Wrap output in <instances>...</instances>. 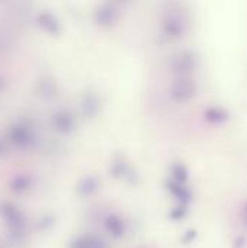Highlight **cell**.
I'll return each mask as SVG.
<instances>
[{
    "instance_id": "7a4b0ae2",
    "label": "cell",
    "mask_w": 247,
    "mask_h": 248,
    "mask_svg": "<svg viewBox=\"0 0 247 248\" xmlns=\"http://www.w3.org/2000/svg\"><path fill=\"white\" fill-rule=\"evenodd\" d=\"M9 140L19 148H29L35 142V132L28 124H16L9 129Z\"/></svg>"
},
{
    "instance_id": "6da1fadb",
    "label": "cell",
    "mask_w": 247,
    "mask_h": 248,
    "mask_svg": "<svg viewBox=\"0 0 247 248\" xmlns=\"http://www.w3.org/2000/svg\"><path fill=\"white\" fill-rule=\"evenodd\" d=\"M0 215L7 224L9 234L13 237V241H20L23 238V228H25V218L22 212L15 205L4 202L0 205Z\"/></svg>"
},
{
    "instance_id": "9c48e42d",
    "label": "cell",
    "mask_w": 247,
    "mask_h": 248,
    "mask_svg": "<svg viewBox=\"0 0 247 248\" xmlns=\"http://www.w3.org/2000/svg\"><path fill=\"white\" fill-rule=\"evenodd\" d=\"M70 248H106V244L96 235L84 234L76 237L70 243Z\"/></svg>"
},
{
    "instance_id": "30bf717a",
    "label": "cell",
    "mask_w": 247,
    "mask_h": 248,
    "mask_svg": "<svg viewBox=\"0 0 247 248\" xmlns=\"http://www.w3.org/2000/svg\"><path fill=\"white\" fill-rule=\"evenodd\" d=\"M36 23L48 33L57 35L60 32V23L57 20V17L48 12H42L36 15Z\"/></svg>"
},
{
    "instance_id": "9a60e30c",
    "label": "cell",
    "mask_w": 247,
    "mask_h": 248,
    "mask_svg": "<svg viewBox=\"0 0 247 248\" xmlns=\"http://www.w3.org/2000/svg\"><path fill=\"white\" fill-rule=\"evenodd\" d=\"M204 116L211 124H220V122H224L229 118L227 112L224 109H221V108H208L205 110Z\"/></svg>"
},
{
    "instance_id": "7c38bea8",
    "label": "cell",
    "mask_w": 247,
    "mask_h": 248,
    "mask_svg": "<svg viewBox=\"0 0 247 248\" xmlns=\"http://www.w3.org/2000/svg\"><path fill=\"white\" fill-rule=\"evenodd\" d=\"M105 228L109 231L111 235L114 237H122L125 234V224L124 221L116 217V215H111L105 219Z\"/></svg>"
},
{
    "instance_id": "5bb4252c",
    "label": "cell",
    "mask_w": 247,
    "mask_h": 248,
    "mask_svg": "<svg viewBox=\"0 0 247 248\" xmlns=\"http://www.w3.org/2000/svg\"><path fill=\"white\" fill-rule=\"evenodd\" d=\"M98 189H99V182L96 177H86L77 186V190L82 196H89V195L95 193Z\"/></svg>"
},
{
    "instance_id": "277c9868",
    "label": "cell",
    "mask_w": 247,
    "mask_h": 248,
    "mask_svg": "<svg viewBox=\"0 0 247 248\" xmlns=\"http://www.w3.org/2000/svg\"><path fill=\"white\" fill-rule=\"evenodd\" d=\"M195 67H197V58L191 51H182L173 57L172 68L181 77H185L189 73H192Z\"/></svg>"
},
{
    "instance_id": "8fae6325",
    "label": "cell",
    "mask_w": 247,
    "mask_h": 248,
    "mask_svg": "<svg viewBox=\"0 0 247 248\" xmlns=\"http://www.w3.org/2000/svg\"><path fill=\"white\" fill-rule=\"evenodd\" d=\"M114 176L115 177H119V179H125L127 182H131V177H134V180H137V173L131 170V166L128 164L127 160H118L114 163V170H112Z\"/></svg>"
},
{
    "instance_id": "ffe728a7",
    "label": "cell",
    "mask_w": 247,
    "mask_h": 248,
    "mask_svg": "<svg viewBox=\"0 0 247 248\" xmlns=\"http://www.w3.org/2000/svg\"><path fill=\"white\" fill-rule=\"evenodd\" d=\"M243 243H245V238H237L236 243H234V248L243 247Z\"/></svg>"
},
{
    "instance_id": "ac0fdd59",
    "label": "cell",
    "mask_w": 247,
    "mask_h": 248,
    "mask_svg": "<svg viewBox=\"0 0 247 248\" xmlns=\"http://www.w3.org/2000/svg\"><path fill=\"white\" fill-rule=\"evenodd\" d=\"M185 214H186V206H178L173 212H172V218L173 219H181V218H183L185 217Z\"/></svg>"
},
{
    "instance_id": "8992f818",
    "label": "cell",
    "mask_w": 247,
    "mask_h": 248,
    "mask_svg": "<svg viewBox=\"0 0 247 248\" xmlns=\"http://www.w3.org/2000/svg\"><path fill=\"white\" fill-rule=\"evenodd\" d=\"M52 126L55 128V131L67 134L74 128V118L67 109L58 110L52 118Z\"/></svg>"
},
{
    "instance_id": "d6986e66",
    "label": "cell",
    "mask_w": 247,
    "mask_h": 248,
    "mask_svg": "<svg viewBox=\"0 0 247 248\" xmlns=\"http://www.w3.org/2000/svg\"><path fill=\"white\" fill-rule=\"evenodd\" d=\"M195 235H197V232H195V231H188V234H186V237L183 238V241H185V243H189L191 240H194V238H195Z\"/></svg>"
},
{
    "instance_id": "603a6c76",
    "label": "cell",
    "mask_w": 247,
    "mask_h": 248,
    "mask_svg": "<svg viewBox=\"0 0 247 248\" xmlns=\"http://www.w3.org/2000/svg\"><path fill=\"white\" fill-rule=\"evenodd\" d=\"M0 248H1V246H0Z\"/></svg>"
},
{
    "instance_id": "7402d4cb",
    "label": "cell",
    "mask_w": 247,
    "mask_h": 248,
    "mask_svg": "<svg viewBox=\"0 0 247 248\" xmlns=\"http://www.w3.org/2000/svg\"><path fill=\"white\" fill-rule=\"evenodd\" d=\"M245 214H246V217H247V205H246V208H245Z\"/></svg>"
},
{
    "instance_id": "5b68a950",
    "label": "cell",
    "mask_w": 247,
    "mask_h": 248,
    "mask_svg": "<svg viewBox=\"0 0 247 248\" xmlns=\"http://www.w3.org/2000/svg\"><path fill=\"white\" fill-rule=\"evenodd\" d=\"M183 29H185V23H183V19L181 17V15L170 12L163 19V31L169 38L175 39V38L182 36Z\"/></svg>"
},
{
    "instance_id": "3957f363",
    "label": "cell",
    "mask_w": 247,
    "mask_h": 248,
    "mask_svg": "<svg viewBox=\"0 0 247 248\" xmlns=\"http://www.w3.org/2000/svg\"><path fill=\"white\" fill-rule=\"evenodd\" d=\"M172 97L178 102H186L189 99H192L197 94V83L194 78L185 76V77H179L175 80V83L172 84Z\"/></svg>"
},
{
    "instance_id": "e0dca14e",
    "label": "cell",
    "mask_w": 247,
    "mask_h": 248,
    "mask_svg": "<svg viewBox=\"0 0 247 248\" xmlns=\"http://www.w3.org/2000/svg\"><path fill=\"white\" fill-rule=\"evenodd\" d=\"M28 187H29V180H28V177H25V176H19V177H16V179L12 182V190L17 192V193L26 192Z\"/></svg>"
},
{
    "instance_id": "4fadbf2b",
    "label": "cell",
    "mask_w": 247,
    "mask_h": 248,
    "mask_svg": "<svg viewBox=\"0 0 247 248\" xmlns=\"http://www.w3.org/2000/svg\"><path fill=\"white\" fill-rule=\"evenodd\" d=\"M167 187H169V190L178 198V201L181 202L182 206H186V205H188V202L191 201V193H189V190H188L183 185H181V183L172 180V182H167Z\"/></svg>"
},
{
    "instance_id": "2e32d148",
    "label": "cell",
    "mask_w": 247,
    "mask_h": 248,
    "mask_svg": "<svg viewBox=\"0 0 247 248\" xmlns=\"http://www.w3.org/2000/svg\"><path fill=\"white\" fill-rule=\"evenodd\" d=\"M172 176H173V180L183 185L186 180H188V170L183 164H175L172 167Z\"/></svg>"
},
{
    "instance_id": "52a82bcc",
    "label": "cell",
    "mask_w": 247,
    "mask_h": 248,
    "mask_svg": "<svg viewBox=\"0 0 247 248\" xmlns=\"http://www.w3.org/2000/svg\"><path fill=\"white\" fill-rule=\"evenodd\" d=\"M116 17H118V10L112 4H102L95 12V19H96L98 25H100V26L114 25Z\"/></svg>"
},
{
    "instance_id": "ba28073f",
    "label": "cell",
    "mask_w": 247,
    "mask_h": 248,
    "mask_svg": "<svg viewBox=\"0 0 247 248\" xmlns=\"http://www.w3.org/2000/svg\"><path fill=\"white\" fill-rule=\"evenodd\" d=\"M99 108H100V100H99L96 93L90 92V93H86L82 97L80 109H82V113L86 115L87 118H93L98 113Z\"/></svg>"
},
{
    "instance_id": "44dd1931",
    "label": "cell",
    "mask_w": 247,
    "mask_h": 248,
    "mask_svg": "<svg viewBox=\"0 0 247 248\" xmlns=\"http://www.w3.org/2000/svg\"><path fill=\"white\" fill-rule=\"evenodd\" d=\"M4 151H6V145L3 142V138H0V157L4 154Z\"/></svg>"
}]
</instances>
